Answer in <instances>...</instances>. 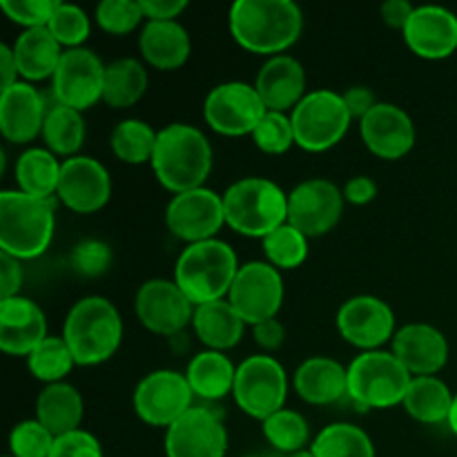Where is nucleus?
I'll return each mask as SVG.
<instances>
[{"mask_svg": "<svg viewBox=\"0 0 457 457\" xmlns=\"http://www.w3.org/2000/svg\"><path fill=\"white\" fill-rule=\"evenodd\" d=\"M237 45L262 56L288 52L303 31V13L293 0H237L228 13Z\"/></svg>", "mask_w": 457, "mask_h": 457, "instance_id": "nucleus-1", "label": "nucleus"}, {"mask_svg": "<svg viewBox=\"0 0 457 457\" xmlns=\"http://www.w3.org/2000/svg\"><path fill=\"white\" fill-rule=\"evenodd\" d=\"M212 159V145L201 129L187 123H170L159 129L150 165L165 190L181 195L205 186Z\"/></svg>", "mask_w": 457, "mask_h": 457, "instance_id": "nucleus-2", "label": "nucleus"}, {"mask_svg": "<svg viewBox=\"0 0 457 457\" xmlns=\"http://www.w3.org/2000/svg\"><path fill=\"white\" fill-rule=\"evenodd\" d=\"M61 337L70 346L76 366H98L119 351L123 320L110 299L87 295L70 308Z\"/></svg>", "mask_w": 457, "mask_h": 457, "instance_id": "nucleus-3", "label": "nucleus"}, {"mask_svg": "<svg viewBox=\"0 0 457 457\" xmlns=\"http://www.w3.org/2000/svg\"><path fill=\"white\" fill-rule=\"evenodd\" d=\"M54 199L16 190L0 192V253L27 262L49 248L56 230Z\"/></svg>", "mask_w": 457, "mask_h": 457, "instance_id": "nucleus-4", "label": "nucleus"}, {"mask_svg": "<svg viewBox=\"0 0 457 457\" xmlns=\"http://www.w3.org/2000/svg\"><path fill=\"white\" fill-rule=\"evenodd\" d=\"M239 259L230 244L221 239L186 245L174 266V281L195 306L221 302L230 295L239 272Z\"/></svg>", "mask_w": 457, "mask_h": 457, "instance_id": "nucleus-5", "label": "nucleus"}, {"mask_svg": "<svg viewBox=\"0 0 457 457\" xmlns=\"http://www.w3.org/2000/svg\"><path fill=\"white\" fill-rule=\"evenodd\" d=\"M223 210L228 228L263 241L288 221V195L270 179L245 177L223 192Z\"/></svg>", "mask_w": 457, "mask_h": 457, "instance_id": "nucleus-6", "label": "nucleus"}, {"mask_svg": "<svg viewBox=\"0 0 457 457\" xmlns=\"http://www.w3.org/2000/svg\"><path fill=\"white\" fill-rule=\"evenodd\" d=\"M413 375L393 351L360 353L348 364V397L360 409H393L402 404Z\"/></svg>", "mask_w": 457, "mask_h": 457, "instance_id": "nucleus-7", "label": "nucleus"}, {"mask_svg": "<svg viewBox=\"0 0 457 457\" xmlns=\"http://www.w3.org/2000/svg\"><path fill=\"white\" fill-rule=\"evenodd\" d=\"M295 141L302 150L320 154L333 150L346 137L353 123L344 96L333 89H312L290 112Z\"/></svg>", "mask_w": 457, "mask_h": 457, "instance_id": "nucleus-8", "label": "nucleus"}, {"mask_svg": "<svg viewBox=\"0 0 457 457\" xmlns=\"http://www.w3.org/2000/svg\"><path fill=\"white\" fill-rule=\"evenodd\" d=\"M288 388L290 382L284 366L263 353L248 357L237 366L232 397L248 418L266 422L277 411L286 409Z\"/></svg>", "mask_w": 457, "mask_h": 457, "instance_id": "nucleus-9", "label": "nucleus"}, {"mask_svg": "<svg viewBox=\"0 0 457 457\" xmlns=\"http://www.w3.org/2000/svg\"><path fill=\"white\" fill-rule=\"evenodd\" d=\"M266 112L257 87L244 80L214 85L204 101L205 123L221 137H253Z\"/></svg>", "mask_w": 457, "mask_h": 457, "instance_id": "nucleus-10", "label": "nucleus"}, {"mask_svg": "<svg viewBox=\"0 0 457 457\" xmlns=\"http://www.w3.org/2000/svg\"><path fill=\"white\" fill-rule=\"evenodd\" d=\"M195 393L186 373L161 369L145 375L137 384L132 395L134 413L141 422L156 428H170L179 418L192 409Z\"/></svg>", "mask_w": 457, "mask_h": 457, "instance_id": "nucleus-11", "label": "nucleus"}, {"mask_svg": "<svg viewBox=\"0 0 457 457\" xmlns=\"http://www.w3.org/2000/svg\"><path fill=\"white\" fill-rule=\"evenodd\" d=\"M284 277L268 262H248L239 268L228 302L248 326L275 320L284 303Z\"/></svg>", "mask_w": 457, "mask_h": 457, "instance_id": "nucleus-12", "label": "nucleus"}, {"mask_svg": "<svg viewBox=\"0 0 457 457\" xmlns=\"http://www.w3.org/2000/svg\"><path fill=\"white\" fill-rule=\"evenodd\" d=\"M165 226L187 245L217 239V232L226 226L223 195L205 186L174 195L165 208Z\"/></svg>", "mask_w": 457, "mask_h": 457, "instance_id": "nucleus-13", "label": "nucleus"}, {"mask_svg": "<svg viewBox=\"0 0 457 457\" xmlns=\"http://www.w3.org/2000/svg\"><path fill=\"white\" fill-rule=\"evenodd\" d=\"M105 62L92 49H65L52 79V92L58 105L85 112L103 101Z\"/></svg>", "mask_w": 457, "mask_h": 457, "instance_id": "nucleus-14", "label": "nucleus"}, {"mask_svg": "<svg viewBox=\"0 0 457 457\" xmlns=\"http://www.w3.org/2000/svg\"><path fill=\"white\" fill-rule=\"evenodd\" d=\"M344 192L328 179H308L288 192V223L315 239L333 230L344 214Z\"/></svg>", "mask_w": 457, "mask_h": 457, "instance_id": "nucleus-15", "label": "nucleus"}, {"mask_svg": "<svg viewBox=\"0 0 457 457\" xmlns=\"http://www.w3.org/2000/svg\"><path fill=\"white\" fill-rule=\"evenodd\" d=\"M195 308L174 279H147L134 297L138 321L161 337H172L192 324Z\"/></svg>", "mask_w": 457, "mask_h": 457, "instance_id": "nucleus-16", "label": "nucleus"}, {"mask_svg": "<svg viewBox=\"0 0 457 457\" xmlns=\"http://www.w3.org/2000/svg\"><path fill=\"white\" fill-rule=\"evenodd\" d=\"M337 330L351 346L360 348L361 353L379 351L395 337V312L384 299L357 295L339 308Z\"/></svg>", "mask_w": 457, "mask_h": 457, "instance_id": "nucleus-17", "label": "nucleus"}, {"mask_svg": "<svg viewBox=\"0 0 457 457\" xmlns=\"http://www.w3.org/2000/svg\"><path fill=\"white\" fill-rule=\"evenodd\" d=\"M226 424L205 406H192L165 428V457H226Z\"/></svg>", "mask_w": 457, "mask_h": 457, "instance_id": "nucleus-18", "label": "nucleus"}, {"mask_svg": "<svg viewBox=\"0 0 457 457\" xmlns=\"http://www.w3.org/2000/svg\"><path fill=\"white\" fill-rule=\"evenodd\" d=\"M112 196V177L94 156H71L62 161L56 199L76 214H94Z\"/></svg>", "mask_w": 457, "mask_h": 457, "instance_id": "nucleus-19", "label": "nucleus"}, {"mask_svg": "<svg viewBox=\"0 0 457 457\" xmlns=\"http://www.w3.org/2000/svg\"><path fill=\"white\" fill-rule=\"evenodd\" d=\"M360 134L366 150L384 161H397L415 145V123L402 107L378 103L360 120Z\"/></svg>", "mask_w": 457, "mask_h": 457, "instance_id": "nucleus-20", "label": "nucleus"}, {"mask_svg": "<svg viewBox=\"0 0 457 457\" xmlns=\"http://www.w3.org/2000/svg\"><path fill=\"white\" fill-rule=\"evenodd\" d=\"M402 36L415 56L424 61H445L457 49V16L446 7L422 4L415 7Z\"/></svg>", "mask_w": 457, "mask_h": 457, "instance_id": "nucleus-21", "label": "nucleus"}, {"mask_svg": "<svg viewBox=\"0 0 457 457\" xmlns=\"http://www.w3.org/2000/svg\"><path fill=\"white\" fill-rule=\"evenodd\" d=\"M47 103L31 83L18 80L0 92V132L9 143L25 145L43 134Z\"/></svg>", "mask_w": 457, "mask_h": 457, "instance_id": "nucleus-22", "label": "nucleus"}, {"mask_svg": "<svg viewBox=\"0 0 457 457\" xmlns=\"http://www.w3.org/2000/svg\"><path fill=\"white\" fill-rule=\"evenodd\" d=\"M393 355L413 378L437 375L449 361V342L436 326L413 321L397 328L393 337Z\"/></svg>", "mask_w": 457, "mask_h": 457, "instance_id": "nucleus-23", "label": "nucleus"}, {"mask_svg": "<svg viewBox=\"0 0 457 457\" xmlns=\"http://www.w3.org/2000/svg\"><path fill=\"white\" fill-rule=\"evenodd\" d=\"M47 335V317L29 297L0 299V351L27 357Z\"/></svg>", "mask_w": 457, "mask_h": 457, "instance_id": "nucleus-24", "label": "nucleus"}, {"mask_svg": "<svg viewBox=\"0 0 457 457\" xmlns=\"http://www.w3.org/2000/svg\"><path fill=\"white\" fill-rule=\"evenodd\" d=\"M259 96L268 112H284L290 114L306 96V70L302 62L290 54L268 58L259 70L254 80Z\"/></svg>", "mask_w": 457, "mask_h": 457, "instance_id": "nucleus-25", "label": "nucleus"}, {"mask_svg": "<svg viewBox=\"0 0 457 457\" xmlns=\"http://www.w3.org/2000/svg\"><path fill=\"white\" fill-rule=\"evenodd\" d=\"M293 386L306 404H337L348 395V366H342L333 357H308L295 370Z\"/></svg>", "mask_w": 457, "mask_h": 457, "instance_id": "nucleus-26", "label": "nucleus"}, {"mask_svg": "<svg viewBox=\"0 0 457 457\" xmlns=\"http://www.w3.org/2000/svg\"><path fill=\"white\" fill-rule=\"evenodd\" d=\"M138 52L154 70H179L190 58L192 40L179 21H145L138 34Z\"/></svg>", "mask_w": 457, "mask_h": 457, "instance_id": "nucleus-27", "label": "nucleus"}, {"mask_svg": "<svg viewBox=\"0 0 457 457\" xmlns=\"http://www.w3.org/2000/svg\"><path fill=\"white\" fill-rule=\"evenodd\" d=\"M13 56H16L18 71L25 83H36V80L54 79L61 58L65 54L62 45L54 38L47 27H36V29H25L12 45Z\"/></svg>", "mask_w": 457, "mask_h": 457, "instance_id": "nucleus-28", "label": "nucleus"}, {"mask_svg": "<svg viewBox=\"0 0 457 457\" xmlns=\"http://www.w3.org/2000/svg\"><path fill=\"white\" fill-rule=\"evenodd\" d=\"M245 326L248 324L241 320V315L228 299L196 306L195 317H192V328L205 351L226 353L235 348L244 337Z\"/></svg>", "mask_w": 457, "mask_h": 457, "instance_id": "nucleus-29", "label": "nucleus"}, {"mask_svg": "<svg viewBox=\"0 0 457 457\" xmlns=\"http://www.w3.org/2000/svg\"><path fill=\"white\" fill-rule=\"evenodd\" d=\"M85 404L79 388L67 382L49 384L40 391L36 400V420L52 433L54 437L67 436L80 428Z\"/></svg>", "mask_w": 457, "mask_h": 457, "instance_id": "nucleus-30", "label": "nucleus"}, {"mask_svg": "<svg viewBox=\"0 0 457 457\" xmlns=\"http://www.w3.org/2000/svg\"><path fill=\"white\" fill-rule=\"evenodd\" d=\"M187 384H190L195 397L217 402L232 395L237 378V366L232 364L226 353L201 351L187 364L186 370Z\"/></svg>", "mask_w": 457, "mask_h": 457, "instance_id": "nucleus-31", "label": "nucleus"}, {"mask_svg": "<svg viewBox=\"0 0 457 457\" xmlns=\"http://www.w3.org/2000/svg\"><path fill=\"white\" fill-rule=\"evenodd\" d=\"M62 161L47 147H27L13 165L18 190L38 199H54L61 183Z\"/></svg>", "mask_w": 457, "mask_h": 457, "instance_id": "nucleus-32", "label": "nucleus"}, {"mask_svg": "<svg viewBox=\"0 0 457 457\" xmlns=\"http://www.w3.org/2000/svg\"><path fill=\"white\" fill-rule=\"evenodd\" d=\"M453 400L455 393L445 379L437 375H427V378H413L402 406L415 422L442 424L449 422Z\"/></svg>", "mask_w": 457, "mask_h": 457, "instance_id": "nucleus-33", "label": "nucleus"}, {"mask_svg": "<svg viewBox=\"0 0 457 457\" xmlns=\"http://www.w3.org/2000/svg\"><path fill=\"white\" fill-rule=\"evenodd\" d=\"M145 92L147 70L138 58L125 56L107 62L103 103L114 110H125V107L137 105L145 96Z\"/></svg>", "mask_w": 457, "mask_h": 457, "instance_id": "nucleus-34", "label": "nucleus"}, {"mask_svg": "<svg viewBox=\"0 0 457 457\" xmlns=\"http://www.w3.org/2000/svg\"><path fill=\"white\" fill-rule=\"evenodd\" d=\"M43 141L49 152L56 156H79V150L85 143V119L83 112L54 103L47 112L43 125Z\"/></svg>", "mask_w": 457, "mask_h": 457, "instance_id": "nucleus-35", "label": "nucleus"}, {"mask_svg": "<svg viewBox=\"0 0 457 457\" xmlns=\"http://www.w3.org/2000/svg\"><path fill=\"white\" fill-rule=\"evenodd\" d=\"M311 451L315 457H375V445L369 433L351 422H335L321 428Z\"/></svg>", "mask_w": 457, "mask_h": 457, "instance_id": "nucleus-36", "label": "nucleus"}, {"mask_svg": "<svg viewBox=\"0 0 457 457\" xmlns=\"http://www.w3.org/2000/svg\"><path fill=\"white\" fill-rule=\"evenodd\" d=\"M159 132L141 119H123L112 129L110 147L119 161L128 165L150 163Z\"/></svg>", "mask_w": 457, "mask_h": 457, "instance_id": "nucleus-37", "label": "nucleus"}, {"mask_svg": "<svg viewBox=\"0 0 457 457\" xmlns=\"http://www.w3.org/2000/svg\"><path fill=\"white\" fill-rule=\"evenodd\" d=\"M74 366V355H71L65 339L54 337V335H49L45 342H40L27 355V369H29L31 378H36L38 382H45V386L65 382V378L71 373Z\"/></svg>", "mask_w": 457, "mask_h": 457, "instance_id": "nucleus-38", "label": "nucleus"}, {"mask_svg": "<svg viewBox=\"0 0 457 457\" xmlns=\"http://www.w3.org/2000/svg\"><path fill=\"white\" fill-rule=\"evenodd\" d=\"M262 428L268 445L275 449V453L281 455H293L297 451H303L311 440L308 420L293 409L277 411L266 422H262Z\"/></svg>", "mask_w": 457, "mask_h": 457, "instance_id": "nucleus-39", "label": "nucleus"}, {"mask_svg": "<svg viewBox=\"0 0 457 457\" xmlns=\"http://www.w3.org/2000/svg\"><path fill=\"white\" fill-rule=\"evenodd\" d=\"M263 254L277 270H295L308 259V237L286 221L263 239Z\"/></svg>", "mask_w": 457, "mask_h": 457, "instance_id": "nucleus-40", "label": "nucleus"}, {"mask_svg": "<svg viewBox=\"0 0 457 457\" xmlns=\"http://www.w3.org/2000/svg\"><path fill=\"white\" fill-rule=\"evenodd\" d=\"M47 29L62 45V49H79L83 47V43L92 34V22H89V16L79 4L58 0V7L49 18Z\"/></svg>", "mask_w": 457, "mask_h": 457, "instance_id": "nucleus-41", "label": "nucleus"}, {"mask_svg": "<svg viewBox=\"0 0 457 457\" xmlns=\"http://www.w3.org/2000/svg\"><path fill=\"white\" fill-rule=\"evenodd\" d=\"M253 143L263 154H286L290 147L297 145L290 114H284V112H266L263 119L259 120L257 128H254Z\"/></svg>", "mask_w": 457, "mask_h": 457, "instance_id": "nucleus-42", "label": "nucleus"}, {"mask_svg": "<svg viewBox=\"0 0 457 457\" xmlns=\"http://www.w3.org/2000/svg\"><path fill=\"white\" fill-rule=\"evenodd\" d=\"M98 27L107 34L125 36L143 22L141 0H103L94 12Z\"/></svg>", "mask_w": 457, "mask_h": 457, "instance_id": "nucleus-43", "label": "nucleus"}, {"mask_svg": "<svg viewBox=\"0 0 457 457\" xmlns=\"http://www.w3.org/2000/svg\"><path fill=\"white\" fill-rule=\"evenodd\" d=\"M56 437L38 422L25 420L9 433V455L12 457H49Z\"/></svg>", "mask_w": 457, "mask_h": 457, "instance_id": "nucleus-44", "label": "nucleus"}, {"mask_svg": "<svg viewBox=\"0 0 457 457\" xmlns=\"http://www.w3.org/2000/svg\"><path fill=\"white\" fill-rule=\"evenodd\" d=\"M112 266V248L101 239H85L71 250V268L80 277L96 279L105 275Z\"/></svg>", "mask_w": 457, "mask_h": 457, "instance_id": "nucleus-45", "label": "nucleus"}, {"mask_svg": "<svg viewBox=\"0 0 457 457\" xmlns=\"http://www.w3.org/2000/svg\"><path fill=\"white\" fill-rule=\"evenodd\" d=\"M56 7L58 0H0V9L4 12V16L25 29L47 27Z\"/></svg>", "mask_w": 457, "mask_h": 457, "instance_id": "nucleus-46", "label": "nucleus"}, {"mask_svg": "<svg viewBox=\"0 0 457 457\" xmlns=\"http://www.w3.org/2000/svg\"><path fill=\"white\" fill-rule=\"evenodd\" d=\"M49 457H103V446L92 433L79 428V431L56 437Z\"/></svg>", "mask_w": 457, "mask_h": 457, "instance_id": "nucleus-47", "label": "nucleus"}, {"mask_svg": "<svg viewBox=\"0 0 457 457\" xmlns=\"http://www.w3.org/2000/svg\"><path fill=\"white\" fill-rule=\"evenodd\" d=\"M22 288V262L0 253V299L18 297Z\"/></svg>", "mask_w": 457, "mask_h": 457, "instance_id": "nucleus-48", "label": "nucleus"}, {"mask_svg": "<svg viewBox=\"0 0 457 457\" xmlns=\"http://www.w3.org/2000/svg\"><path fill=\"white\" fill-rule=\"evenodd\" d=\"M253 335H254V342H257L259 348L266 351V355L270 353L279 351L286 342V328L279 320H268L262 321V324L253 326Z\"/></svg>", "mask_w": 457, "mask_h": 457, "instance_id": "nucleus-49", "label": "nucleus"}, {"mask_svg": "<svg viewBox=\"0 0 457 457\" xmlns=\"http://www.w3.org/2000/svg\"><path fill=\"white\" fill-rule=\"evenodd\" d=\"M344 103H346L348 112H351L353 120H361L375 105H378V98H375L373 89L366 87V85H353L346 92L342 94Z\"/></svg>", "mask_w": 457, "mask_h": 457, "instance_id": "nucleus-50", "label": "nucleus"}, {"mask_svg": "<svg viewBox=\"0 0 457 457\" xmlns=\"http://www.w3.org/2000/svg\"><path fill=\"white\" fill-rule=\"evenodd\" d=\"M344 192V201L353 205H369L370 201H375L378 196V183L373 181L366 174H360V177L348 179L346 186L342 187Z\"/></svg>", "mask_w": 457, "mask_h": 457, "instance_id": "nucleus-51", "label": "nucleus"}, {"mask_svg": "<svg viewBox=\"0 0 457 457\" xmlns=\"http://www.w3.org/2000/svg\"><path fill=\"white\" fill-rule=\"evenodd\" d=\"M145 21H177L187 9V0H141Z\"/></svg>", "mask_w": 457, "mask_h": 457, "instance_id": "nucleus-52", "label": "nucleus"}, {"mask_svg": "<svg viewBox=\"0 0 457 457\" xmlns=\"http://www.w3.org/2000/svg\"><path fill=\"white\" fill-rule=\"evenodd\" d=\"M413 12L415 7L409 3V0H386V3L382 4V9H379L384 25L400 31H404L406 22H409V18L413 16Z\"/></svg>", "mask_w": 457, "mask_h": 457, "instance_id": "nucleus-53", "label": "nucleus"}, {"mask_svg": "<svg viewBox=\"0 0 457 457\" xmlns=\"http://www.w3.org/2000/svg\"><path fill=\"white\" fill-rule=\"evenodd\" d=\"M21 80V71H18L16 56L9 45H0V92L9 89Z\"/></svg>", "mask_w": 457, "mask_h": 457, "instance_id": "nucleus-54", "label": "nucleus"}, {"mask_svg": "<svg viewBox=\"0 0 457 457\" xmlns=\"http://www.w3.org/2000/svg\"><path fill=\"white\" fill-rule=\"evenodd\" d=\"M446 424H449L451 431L457 436V393H455V400H453V409H451V415H449V422Z\"/></svg>", "mask_w": 457, "mask_h": 457, "instance_id": "nucleus-55", "label": "nucleus"}, {"mask_svg": "<svg viewBox=\"0 0 457 457\" xmlns=\"http://www.w3.org/2000/svg\"><path fill=\"white\" fill-rule=\"evenodd\" d=\"M284 457H315V455H312V451H311V449H303V451H297V453H293V455H284Z\"/></svg>", "mask_w": 457, "mask_h": 457, "instance_id": "nucleus-56", "label": "nucleus"}, {"mask_svg": "<svg viewBox=\"0 0 457 457\" xmlns=\"http://www.w3.org/2000/svg\"><path fill=\"white\" fill-rule=\"evenodd\" d=\"M4 457H12V455H4Z\"/></svg>", "mask_w": 457, "mask_h": 457, "instance_id": "nucleus-57", "label": "nucleus"}]
</instances>
